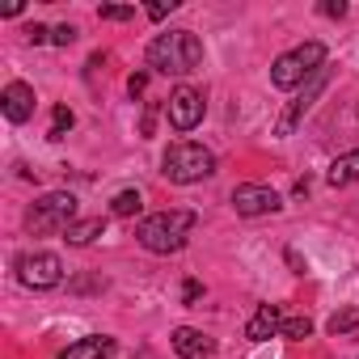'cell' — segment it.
<instances>
[{
    "label": "cell",
    "instance_id": "4fadbf2b",
    "mask_svg": "<svg viewBox=\"0 0 359 359\" xmlns=\"http://www.w3.org/2000/svg\"><path fill=\"white\" fill-rule=\"evenodd\" d=\"M325 182H330V187H351V182H359V148H351V152H342V156L330 161Z\"/></svg>",
    "mask_w": 359,
    "mask_h": 359
},
{
    "label": "cell",
    "instance_id": "7402d4cb",
    "mask_svg": "<svg viewBox=\"0 0 359 359\" xmlns=\"http://www.w3.org/2000/svg\"><path fill=\"white\" fill-rule=\"evenodd\" d=\"M173 9H177V0H161V5H148V18H152V22H165Z\"/></svg>",
    "mask_w": 359,
    "mask_h": 359
},
{
    "label": "cell",
    "instance_id": "e0dca14e",
    "mask_svg": "<svg viewBox=\"0 0 359 359\" xmlns=\"http://www.w3.org/2000/svg\"><path fill=\"white\" fill-rule=\"evenodd\" d=\"M140 208H144V195H140V191H118V195L110 199V212L123 216V220H127V216H140Z\"/></svg>",
    "mask_w": 359,
    "mask_h": 359
},
{
    "label": "cell",
    "instance_id": "30bf717a",
    "mask_svg": "<svg viewBox=\"0 0 359 359\" xmlns=\"http://www.w3.org/2000/svg\"><path fill=\"white\" fill-rule=\"evenodd\" d=\"M279 325H283V309H279V304H258V313H254L250 325H245V338H250L254 346H262V342L279 338Z\"/></svg>",
    "mask_w": 359,
    "mask_h": 359
},
{
    "label": "cell",
    "instance_id": "7c38bea8",
    "mask_svg": "<svg viewBox=\"0 0 359 359\" xmlns=\"http://www.w3.org/2000/svg\"><path fill=\"white\" fill-rule=\"evenodd\" d=\"M106 355H114V338H106V334L76 338L72 346H64V351H60V359H106Z\"/></svg>",
    "mask_w": 359,
    "mask_h": 359
},
{
    "label": "cell",
    "instance_id": "5bb4252c",
    "mask_svg": "<svg viewBox=\"0 0 359 359\" xmlns=\"http://www.w3.org/2000/svg\"><path fill=\"white\" fill-rule=\"evenodd\" d=\"M325 55H330V51H325V43H317V39H313V43H300V47H296V60L304 64V72H309V76L325 72Z\"/></svg>",
    "mask_w": 359,
    "mask_h": 359
},
{
    "label": "cell",
    "instance_id": "d4e9b609",
    "mask_svg": "<svg viewBox=\"0 0 359 359\" xmlns=\"http://www.w3.org/2000/svg\"><path fill=\"white\" fill-rule=\"evenodd\" d=\"M321 13H325V18H346V5H342V0H325Z\"/></svg>",
    "mask_w": 359,
    "mask_h": 359
},
{
    "label": "cell",
    "instance_id": "277c9868",
    "mask_svg": "<svg viewBox=\"0 0 359 359\" xmlns=\"http://www.w3.org/2000/svg\"><path fill=\"white\" fill-rule=\"evenodd\" d=\"M72 224H76V199L68 191H51L39 203H30V212H26V229L30 233H51V229L68 233Z\"/></svg>",
    "mask_w": 359,
    "mask_h": 359
},
{
    "label": "cell",
    "instance_id": "9c48e42d",
    "mask_svg": "<svg viewBox=\"0 0 359 359\" xmlns=\"http://www.w3.org/2000/svg\"><path fill=\"white\" fill-rule=\"evenodd\" d=\"M173 351L182 355V359H212L216 355V342H212V334H203L195 325H177L173 330Z\"/></svg>",
    "mask_w": 359,
    "mask_h": 359
},
{
    "label": "cell",
    "instance_id": "d6986e66",
    "mask_svg": "<svg viewBox=\"0 0 359 359\" xmlns=\"http://www.w3.org/2000/svg\"><path fill=\"white\" fill-rule=\"evenodd\" d=\"M309 334H313V321L309 317H283V325H279V338H292V342H300Z\"/></svg>",
    "mask_w": 359,
    "mask_h": 359
},
{
    "label": "cell",
    "instance_id": "9a60e30c",
    "mask_svg": "<svg viewBox=\"0 0 359 359\" xmlns=\"http://www.w3.org/2000/svg\"><path fill=\"white\" fill-rule=\"evenodd\" d=\"M106 233V220L102 216H89V220H76L72 229H68V245H89V241H97Z\"/></svg>",
    "mask_w": 359,
    "mask_h": 359
},
{
    "label": "cell",
    "instance_id": "ac0fdd59",
    "mask_svg": "<svg viewBox=\"0 0 359 359\" xmlns=\"http://www.w3.org/2000/svg\"><path fill=\"white\" fill-rule=\"evenodd\" d=\"M325 330H330L334 338H342V334L359 330V309H342V313H334V317L325 321Z\"/></svg>",
    "mask_w": 359,
    "mask_h": 359
},
{
    "label": "cell",
    "instance_id": "ba28073f",
    "mask_svg": "<svg viewBox=\"0 0 359 359\" xmlns=\"http://www.w3.org/2000/svg\"><path fill=\"white\" fill-rule=\"evenodd\" d=\"M0 114H5L9 123H30L34 118V89L26 81H9L5 93H0Z\"/></svg>",
    "mask_w": 359,
    "mask_h": 359
},
{
    "label": "cell",
    "instance_id": "6da1fadb",
    "mask_svg": "<svg viewBox=\"0 0 359 359\" xmlns=\"http://www.w3.org/2000/svg\"><path fill=\"white\" fill-rule=\"evenodd\" d=\"M203 64V43L195 30H169L148 43V68L161 76H187Z\"/></svg>",
    "mask_w": 359,
    "mask_h": 359
},
{
    "label": "cell",
    "instance_id": "3957f363",
    "mask_svg": "<svg viewBox=\"0 0 359 359\" xmlns=\"http://www.w3.org/2000/svg\"><path fill=\"white\" fill-rule=\"evenodd\" d=\"M161 173L169 177V182H177V187L203 182V177L216 173V152L203 148V144H195V140H177V144L165 148V156H161Z\"/></svg>",
    "mask_w": 359,
    "mask_h": 359
},
{
    "label": "cell",
    "instance_id": "cb8c5ba5",
    "mask_svg": "<svg viewBox=\"0 0 359 359\" xmlns=\"http://www.w3.org/2000/svg\"><path fill=\"white\" fill-rule=\"evenodd\" d=\"M26 39H30V43H34V47H39V43H47V39H51V30H47V26H39V22H34V26H30V30H26Z\"/></svg>",
    "mask_w": 359,
    "mask_h": 359
},
{
    "label": "cell",
    "instance_id": "7a4b0ae2",
    "mask_svg": "<svg viewBox=\"0 0 359 359\" xmlns=\"http://www.w3.org/2000/svg\"><path fill=\"white\" fill-rule=\"evenodd\" d=\"M195 224H199L195 212H156V216H144L135 224V241L152 254H177Z\"/></svg>",
    "mask_w": 359,
    "mask_h": 359
},
{
    "label": "cell",
    "instance_id": "2e32d148",
    "mask_svg": "<svg viewBox=\"0 0 359 359\" xmlns=\"http://www.w3.org/2000/svg\"><path fill=\"white\" fill-rule=\"evenodd\" d=\"M72 123H76V114H72L68 106H55V110H51V127H47V140H51V144H60V140L72 131Z\"/></svg>",
    "mask_w": 359,
    "mask_h": 359
},
{
    "label": "cell",
    "instance_id": "8992f818",
    "mask_svg": "<svg viewBox=\"0 0 359 359\" xmlns=\"http://www.w3.org/2000/svg\"><path fill=\"white\" fill-rule=\"evenodd\" d=\"M283 208V199H279V191H271V187H262V182H241V187H233V212L237 216H275Z\"/></svg>",
    "mask_w": 359,
    "mask_h": 359
},
{
    "label": "cell",
    "instance_id": "5b68a950",
    "mask_svg": "<svg viewBox=\"0 0 359 359\" xmlns=\"http://www.w3.org/2000/svg\"><path fill=\"white\" fill-rule=\"evenodd\" d=\"M18 279H22L30 292H47V287H55V283L64 279V262H60L55 250H34V254H26V258L18 262Z\"/></svg>",
    "mask_w": 359,
    "mask_h": 359
},
{
    "label": "cell",
    "instance_id": "44dd1931",
    "mask_svg": "<svg viewBox=\"0 0 359 359\" xmlns=\"http://www.w3.org/2000/svg\"><path fill=\"white\" fill-rule=\"evenodd\" d=\"M51 43H55V47H72V43H76V26H55V30H51Z\"/></svg>",
    "mask_w": 359,
    "mask_h": 359
},
{
    "label": "cell",
    "instance_id": "484cf974",
    "mask_svg": "<svg viewBox=\"0 0 359 359\" xmlns=\"http://www.w3.org/2000/svg\"><path fill=\"white\" fill-rule=\"evenodd\" d=\"M144 85H148V72H135V76L127 81V89H131V97H140V93H144Z\"/></svg>",
    "mask_w": 359,
    "mask_h": 359
},
{
    "label": "cell",
    "instance_id": "8fae6325",
    "mask_svg": "<svg viewBox=\"0 0 359 359\" xmlns=\"http://www.w3.org/2000/svg\"><path fill=\"white\" fill-rule=\"evenodd\" d=\"M304 81H309V72H304V64L296 60V51H283V55L271 64V85H275V89H287V93H292V89H300Z\"/></svg>",
    "mask_w": 359,
    "mask_h": 359
},
{
    "label": "cell",
    "instance_id": "ffe728a7",
    "mask_svg": "<svg viewBox=\"0 0 359 359\" xmlns=\"http://www.w3.org/2000/svg\"><path fill=\"white\" fill-rule=\"evenodd\" d=\"M97 18H102V22H131V18H135V9H131V5H102V9H97Z\"/></svg>",
    "mask_w": 359,
    "mask_h": 359
},
{
    "label": "cell",
    "instance_id": "52a82bcc",
    "mask_svg": "<svg viewBox=\"0 0 359 359\" xmlns=\"http://www.w3.org/2000/svg\"><path fill=\"white\" fill-rule=\"evenodd\" d=\"M165 114H169V127H173V131H195V127L203 123V93L191 89V85H177V89L169 93Z\"/></svg>",
    "mask_w": 359,
    "mask_h": 359
},
{
    "label": "cell",
    "instance_id": "603a6c76",
    "mask_svg": "<svg viewBox=\"0 0 359 359\" xmlns=\"http://www.w3.org/2000/svg\"><path fill=\"white\" fill-rule=\"evenodd\" d=\"M199 296H203V287H199V279H187V283H182V300H187V304H195Z\"/></svg>",
    "mask_w": 359,
    "mask_h": 359
}]
</instances>
